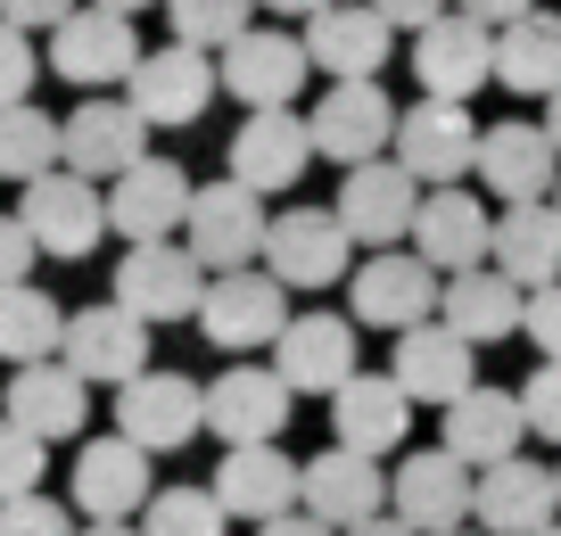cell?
I'll return each mask as SVG.
<instances>
[{
	"mask_svg": "<svg viewBox=\"0 0 561 536\" xmlns=\"http://www.w3.org/2000/svg\"><path fill=\"white\" fill-rule=\"evenodd\" d=\"M0 536H75V512L25 487V495H0Z\"/></svg>",
	"mask_w": 561,
	"mask_h": 536,
	"instance_id": "42",
	"label": "cell"
},
{
	"mask_svg": "<svg viewBox=\"0 0 561 536\" xmlns=\"http://www.w3.org/2000/svg\"><path fill=\"white\" fill-rule=\"evenodd\" d=\"M314 9H322V0H256V18H298V25L314 18Z\"/></svg>",
	"mask_w": 561,
	"mask_h": 536,
	"instance_id": "51",
	"label": "cell"
},
{
	"mask_svg": "<svg viewBox=\"0 0 561 536\" xmlns=\"http://www.w3.org/2000/svg\"><path fill=\"white\" fill-rule=\"evenodd\" d=\"M404 430H413V397H404L388 372H347V380L331 388V437L355 454H397Z\"/></svg>",
	"mask_w": 561,
	"mask_h": 536,
	"instance_id": "27",
	"label": "cell"
},
{
	"mask_svg": "<svg viewBox=\"0 0 561 536\" xmlns=\"http://www.w3.org/2000/svg\"><path fill=\"white\" fill-rule=\"evenodd\" d=\"M488 83L520 91V100H545V91L561 83V18H553V9H520V18L495 25Z\"/></svg>",
	"mask_w": 561,
	"mask_h": 536,
	"instance_id": "35",
	"label": "cell"
},
{
	"mask_svg": "<svg viewBox=\"0 0 561 536\" xmlns=\"http://www.w3.org/2000/svg\"><path fill=\"white\" fill-rule=\"evenodd\" d=\"M0 413L18 421V430H34L42 446H58V437H83V380H75L58 355H34V364H9V397H0Z\"/></svg>",
	"mask_w": 561,
	"mask_h": 536,
	"instance_id": "28",
	"label": "cell"
},
{
	"mask_svg": "<svg viewBox=\"0 0 561 536\" xmlns=\"http://www.w3.org/2000/svg\"><path fill=\"white\" fill-rule=\"evenodd\" d=\"M306 67L314 75H380L388 67V42H397V25L371 9V0H322L314 18H306Z\"/></svg>",
	"mask_w": 561,
	"mask_h": 536,
	"instance_id": "22",
	"label": "cell"
},
{
	"mask_svg": "<svg viewBox=\"0 0 561 536\" xmlns=\"http://www.w3.org/2000/svg\"><path fill=\"white\" fill-rule=\"evenodd\" d=\"M545 133H553V149H561V83L545 91Z\"/></svg>",
	"mask_w": 561,
	"mask_h": 536,
	"instance_id": "52",
	"label": "cell"
},
{
	"mask_svg": "<svg viewBox=\"0 0 561 536\" xmlns=\"http://www.w3.org/2000/svg\"><path fill=\"white\" fill-rule=\"evenodd\" d=\"M116 430L149 454H174L207 430V388L191 372H149L140 364L133 380H116Z\"/></svg>",
	"mask_w": 561,
	"mask_h": 536,
	"instance_id": "5",
	"label": "cell"
},
{
	"mask_svg": "<svg viewBox=\"0 0 561 536\" xmlns=\"http://www.w3.org/2000/svg\"><path fill=\"white\" fill-rule=\"evenodd\" d=\"M479 182H488L495 198H545L553 191V173H561V149H553V133L545 124H488L479 133Z\"/></svg>",
	"mask_w": 561,
	"mask_h": 536,
	"instance_id": "34",
	"label": "cell"
},
{
	"mask_svg": "<svg viewBox=\"0 0 561 536\" xmlns=\"http://www.w3.org/2000/svg\"><path fill=\"white\" fill-rule=\"evenodd\" d=\"M198 339L224 346V355H248V346H273V330L289 322V289H280L264 264H231L198 289Z\"/></svg>",
	"mask_w": 561,
	"mask_h": 536,
	"instance_id": "1",
	"label": "cell"
},
{
	"mask_svg": "<svg viewBox=\"0 0 561 536\" xmlns=\"http://www.w3.org/2000/svg\"><path fill=\"white\" fill-rule=\"evenodd\" d=\"M34 75H42V58H34V34L0 18V100H34Z\"/></svg>",
	"mask_w": 561,
	"mask_h": 536,
	"instance_id": "44",
	"label": "cell"
},
{
	"mask_svg": "<svg viewBox=\"0 0 561 536\" xmlns=\"http://www.w3.org/2000/svg\"><path fill=\"white\" fill-rule=\"evenodd\" d=\"M42 470H50V446L0 413V495H25V487H42Z\"/></svg>",
	"mask_w": 561,
	"mask_h": 536,
	"instance_id": "40",
	"label": "cell"
},
{
	"mask_svg": "<svg viewBox=\"0 0 561 536\" xmlns=\"http://www.w3.org/2000/svg\"><path fill=\"white\" fill-rule=\"evenodd\" d=\"M438 536H488V528H471V520H462V528H438Z\"/></svg>",
	"mask_w": 561,
	"mask_h": 536,
	"instance_id": "55",
	"label": "cell"
},
{
	"mask_svg": "<svg viewBox=\"0 0 561 536\" xmlns=\"http://www.w3.org/2000/svg\"><path fill=\"white\" fill-rule=\"evenodd\" d=\"M520 339L537 346L545 364H561V281H537L520 297Z\"/></svg>",
	"mask_w": 561,
	"mask_h": 536,
	"instance_id": "43",
	"label": "cell"
},
{
	"mask_svg": "<svg viewBox=\"0 0 561 536\" xmlns=\"http://www.w3.org/2000/svg\"><path fill=\"white\" fill-rule=\"evenodd\" d=\"M520 297L528 289L512 273H495V264H462V273L438 281V322L462 330L471 346H504V339H520Z\"/></svg>",
	"mask_w": 561,
	"mask_h": 536,
	"instance_id": "29",
	"label": "cell"
},
{
	"mask_svg": "<svg viewBox=\"0 0 561 536\" xmlns=\"http://www.w3.org/2000/svg\"><path fill=\"white\" fill-rule=\"evenodd\" d=\"M18 215H25V231H34V248L42 256H91L100 248V231H107V198H100V182L91 173H75V166H50V173H34V182H18Z\"/></svg>",
	"mask_w": 561,
	"mask_h": 536,
	"instance_id": "3",
	"label": "cell"
},
{
	"mask_svg": "<svg viewBox=\"0 0 561 536\" xmlns=\"http://www.w3.org/2000/svg\"><path fill=\"white\" fill-rule=\"evenodd\" d=\"M520 421H528V437H545V446H561V364H545L537 355V372H528L520 388Z\"/></svg>",
	"mask_w": 561,
	"mask_h": 536,
	"instance_id": "41",
	"label": "cell"
},
{
	"mask_svg": "<svg viewBox=\"0 0 561 536\" xmlns=\"http://www.w3.org/2000/svg\"><path fill=\"white\" fill-rule=\"evenodd\" d=\"M561 512V487H553V463H528V454H504V463H479L471 479V520L488 536H528Z\"/></svg>",
	"mask_w": 561,
	"mask_h": 536,
	"instance_id": "21",
	"label": "cell"
},
{
	"mask_svg": "<svg viewBox=\"0 0 561 536\" xmlns=\"http://www.w3.org/2000/svg\"><path fill=\"white\" fill-rule=\"evenodd\" d=\"M528 536H561V520H545V528H528Z\"/></svg>",
	"mask_w": 561,
	"mask_h": 536,
	"instance_id": "56",
	"label": "cell"
},
{
	"mask_svg": "<svg viewBox=\"0 0 561 536\" xmlns=\"http://www.w3.org/2000/svg\"><path fill=\"white\" fill-rule=\"evenodd\" d=\"M438 264H421V256H404V248H380L371 264H355V281H347V313L364 330H404V322H430L438 313Z\"/></svg>",
	"mask_w": 561,
	"mask_h": 536,
	"instance_id": "17",
	"label": "cell"
},
{
	"mask_svg": "<svg viewBox=\"0 0 561 536\" xmlns=\"http://www.w3.org/2000/svg\"><path fill=\"white\" fill-rule=\"evenodd\" d=\"M446 9H462V18H479V25H504V18H520V9H537V0H446Z\"/></svg>",
	"mask_w": 561,
	"mask_h": 536,
	"instance_id": "49",
	"label": "cell"
},
{
	"mask_svg": "<svg viewBox=\"0 0 561 536\" xmlns=\"http://www.w3.org/2000/svg\"><path fill=\"white\" fill-rule=\"evenodd\" d=\"M133 157H149V116H140L124 91H83V107L58 116V166L107 182V173H124Z\"/></svg>",
	"mask_w": 561,
	"mask_h": 536,
	"instance_id": "10",
	"label": "cell"
},
{
	"mask_svg": "<svg viewBox=\"0 0 561 536\" xmlns=\"http://www.w3.org/2000/svg\"><path fill=\"white\" fill-rule=\"evenodd\" d=\"M215 503H224L231 520H273L298 503V463L280 454V437H256V446H224V463H215Z\"/></svg>",
	"mask_w": 561,
	"mask_h": 536,
	"instance_id": "31",
	"label": "cell"
},
{
	"mask_svg": "<svg viewBox=\"0 0 561 536\" xmlns=\"http://www.w3.org/2000/svg\"><path fill=\"white\" fill-rule=\"evenodd\" d=\"M553 487H561V463H553Z\"/></svg>",
	"mask_w": 561,
	"mask_h": 536,
	"instance_id": "58",
	"label": "cell"
},
{
	"mask_svg": "<svg viewBox=\"0 0 561 536\" xmlns=\"http://www.w3.org/2000/svg\"><path fill=\"white\" fill-rule=\"evenodd\" d=\"M545 198H553V207H561V173H553V191H545Z\"/></svg>",
	"mask_w": 561,
	"mask_h": 536,
	"instance_id": "57",
	"label": "cell"
},
{
	"mask_svg": "<svg viewBox=\"0 0 561 536\" xmlns=\"http://www.w3.org/2000/svg\"><path fill=\"white\" fill-rule=\"evenodd\" d=\"M488 264L512 273L520 289L561 281V207L553 198H504V215H495V231H488Z\"/></svg>",
	"mask_w": 561,
	"mask_h": 536,
	"instance_id": "33",
	"label": "cell"
},
{
	"mask_svg": "<svg viewBox=\"0 0 561 536\" xmlns=\"http://www.w3.org/2000/svg\"><path fill=\"white\" fill-rule=\"evenodd\" d=\"M306 42L280 34V25H240V34L215 50V83L231 91L240 107H289L306 91Z\"/></svg>",
	"mask_w": 561,
	"mask_h": 536,
	"instance_id": "6",
	"label": "cell"
},
{
	"mask_svg": "<svg viewBox=\"0 0 561 536\" xmlns=\"http://www.w3.org/2000/svg\"><path fill=\"white\" fill-rule=\"evenodd\" d=\"M298 512H314L322 528H347V520L388 512V470H380V454L331 446V454H314V463H298Z\"/></svg>",
	"mask_w": 561,
	"mask_h": 536,
	"instance_id": "24",
	"label": "cell"
},
{
	"mask_svg": "<svg viewBox=\"0 0 561 536\" xmlns=\"http://www.w3.org/2000/svg\"><path fill=\"white\" fill-rule=\"evenodd\" d=\"M488 50H495V25L462 18V9H438L430 25H413V83L430 100H471L488 83Z\"/></svg>",
	"mask_w": 561,
	"mask_h": 536,
	"instance_id": "18",
	"label": "cell"
},
{
	"mask_svg": "<svg viewBox=\"0 0 561 536\" xmlns=\"http://www.w3.org/2000/svg\"><path fill=\"white\" fill-rule=\"evenodd\" d=\"M165 25H174V42L224 50L240 25H256V0H165Z\"/></svg>",
	"mask_w": 561,
	"mask_h": 536,
	"instance_id": "39",
	"label": "cell"
},
{
	"mask_svg": "<svg viewBox=\"0 0 561 536\" xmlns=\"http://www.w3.org/2000/svg\"><path fill=\"white\" fill-rule=\"evenodd\" d=\"M198 289H207V264H198L182 240H133L124 264H116V306H133L149 330L158 322H191Z\"/></svg>",
	"mask_w": 561,
	"mask_h": 536,
	"instance_id": "9",
	"label": "cell"
},
{
	"mask_svg": "<svg viewBox=\"0 0 561 536\" xmlns=\"http://www.w3.org/2000/svg\"><path fill=\"white\" fill-rule=\"evenodd\" d=\"M100 9H124V18H140V9H149V0H100Z\"/></svg>",
	"mask_w": 561,
	"mask_h": 536,
	"instance_id": "54",
	"label": "cell"
},
{
	"mask_svg": "<svg viewBox=\"0 0 561 536\" xmlns=\"http://www.w3.org/2000/svg\"><path fill=\"white\" fill-rule=\"evenodd\" d=\"M58 166V116L34 100H0V182H34Z\"/></svg>",
	"mask_w": 561,
	"mask_h": 536,
	"instance_id": "37",
	"label": "cell"
},
{
	"mask_svg": "<svg viewBox=\"0 0 561 536\" xmlns=\"http://www.w3.org/2000/svg\"><path fill=\"white\" fill-rule=\"evenodd\" d=\"M347 182H339V224H347V240L364 248H397L404 231H413V207H421V182L397 166V157H364V166H339Z\"/></svg>",
	"mask_w": 561,
	"mask_h": 536,
	"instance_id": "16",
	"label": "cell"
},
{
	"mask_svg": "<svg viewBox=\"0 0 561 536\" xmlns=\"http://www.w3.org/2000/svg\"><path fill=\"white\" fill-rule=\"evenodd\" d=\"M67 9H75V0H0V18H9V25H25V34H50V25L67 18Z\"/></svg>",
	"mask_w": 561,
	"mask_h": 536,
	"instance_id": "46",
	"label": "cell"
},
{
	"mask_svg": "<svg viewBox=\"0 0 561 536\" xmlns=\"http://www.w3.org/2000/svg\"><path fill=\"white\" fill-rule=\"evenodd\" d=\"M471 372H479V346L462 339V330H446L438 313H430V322H404V330H397V364H388V380H397L413 404H446V397H462V388H471Z\"/></svg>",
	"mask_w": 561,
	"mask_h": 536,
	"instance_id": "26",
	"label": "cell"
},
{
	"mask_svg": "<svg viewBox=\"0 0 561 536\" xmlns=\"http://www.w3.org/2000/svg\"><path fill=\"white\" fill-rule=\"evenodd\" d=\"M273 372L289 397H331L355 372V313H289L273 330Z\"/></svg>",
	"mask_w": 561,
	"mask_h": 536,
	"instance_id": "19",
	"label": "cell"
},
{
	"mask_svg": "<svg viewBox=\"0 0 561 536\" xmlns=\"http://www.w3.org/2000/svg\"><path fill=\"white\" fill-rule=\"evenodd\" d=\"M140 536H224V503H215V487H149V503H140Z\"/></svg>",
	"mask_w": 561,
	"mask_h": 536,
	"instance_id": "38",
	"label": "cell"
},
{
	"mask_svg": "<svg viewBox=\"0 0 561 536\" xmlns=\"http://www.w3.org/2000/svg\"><path fill=\"white\" fill-rule=\"evenodd\" d=\"M339 536H421L413 520H397V512H371V520H347Z\"/></svg>",
	"mask_w": 561,
	"mask_h": 536,
	"instance_id": "50",
	"label": "cell"
},
{
	"mask_svg": "<svg viewBox=\"0 0 561 536\" xmlns=\"http://www.w3.org/2000/svg\"><path fill=\"white\" fill-rule=\"evenodd\" d=\"M446 413V437L438 446L455 454V463H504V454H520V437H528V421H520V397H512V388H462V397H446L438 404Z\"/></svg>",
	"mask_w": 561,
	"mask_h": 536,
	"instance_id": "32",
	"label": "cell"
},
{
	"mask_svg": "<svg viewBox=\"0 0 561 536\" xmlns=\"http://www.w3.org/2000/svg\"><path fill=\"white\" fill-rule=\"evenodd\" d=\"M67 495L83 520H133L149 503V446L133 437H83V454L67 463Z\"/></svg>",
	"mask_w": 561,
	"mask_h": 536,
	"instance_id": "20",
	"label": "cell"
},
{
	"mask_svg": "<svg viewBox=\"0 0 561 536\" xmlns=\"http://www.w3.org/2000/svg\"><path fill=\"white\" fill-rule=\"evenodd\" d=\"M75 536H140L133 520H91V528H75Z\"/></svg>",
	"mask_w": 561,
	"mask_h": 536,
	"instance_id": "53",
	"label": "cell"
},
{
	"mask_svg": "<svg viewBox=\"0 0 561 536\" xmlns=\"http://www.w3.org/2000/svg\"><path fill=\"white\" fill-rule=\"evenodd\" d=\"M100 198H107V231H116L124 248L133 240H174L182 207H191V173H182L174 157H133L124 173L100 182Z\"/></svg>",
	"mask_w": 561,
	"mask_h": 536,
	"instance_id": "12",
	"label": "cell"
},
{
	"mask_svg": "<svg viewBox=\"0 0 561 536\" xmlns=\"http://www.w3.org/2000/svg\"><path fill=\"white\" fill-rule=\"evenodd\" d=\"M182 248H191L207 273H231V264H256V248H264V198L248 191V182H207L198 191L191 182V207H182V231H174Z\"/></svg>",
	"mask_w": 561,
	"mask_h": 536,
	"instance_id": "4",
	"label": "cell"
},
{
	"mask_svg": "<svg viewBox=\"0 0 561 536\" xmlns=\"http://www.w3.org/2000/svg\"><path fill=\"white\" fill-rule=\"evenodd\" d=\"M58 330H67V306L34 281H0V364H34V355H58Z\"/></svg>",
	"mask_w": 561,
	"mask_h": 536,
	"instance_id": "36",
	"label": "cell"
},
{
	"mask_svg": "<svg viewBox=\"0 0 561 536\" xmlns=\"http://www.w3.org/2000/svg\"><path fill=\"white\" fill-rule=\"evenodd\" d=\"M34 231H25V215H0V281H25L34 273Z\"/></svg>",
	"mask_w": 561,
	"mask_h": 536,
	"instance_id": "45",
	"label": "cell"
},
{
	"mask_svg": "<svg viewBox=\"0 0 561 536\" xmlns=\"http://www.w3.org/2000/svg\"><path fill=\"white\" fill-rule=\"evenodd\" d=\"M140 58V34L124 9H100V0H83V9H67V18L50 25V50H42V75H67L75 91H107L124 83Z\"/></svg>",
	"mask_w": 561,
	"mask_h": 536,
	"instance_id": "2",
	"label": "cell"
},
{
	"mask_svg": "<svg viewBox=\"0 0 561 536\" xmlns=\"http://www.w3.org/2000/svg\"><path fill=\"white\" fill-rule=\"evenodd\" d=\"M306 133H314V157H331V166H364V157H388L397 100L380 91V75H339V83L314 100Z\"/></svg>",
	"mask_w": 561,
	"mask_h": 536,
	"instance_id": "7",
	"label": "cell"
},
{
	"mask_svg": "<svg viewBox=\"0 0 561 536\" xmlns=\"http://www.w3.org/2000/svg\"><path fill=\"white\" fill-rule=\"evenodd\" d=\"M371 9H380L388 25H397V34H413V25H430L446 9V0H371Z\"/></svg>",
	"mask_w": 561,
	"mask_h": 536,
	"instance_id": "47",
	"label": "cell"
},
{
	"mask_svg": "<svg viewBox=\"0 0 561 536\" xmlns=\"http://www.w3.org/2000/svg\"><path fill=\"white\" fill-rule=\"evenodd\" d=\"M207 430L224 446H256V437L289 430V380L273 364H231L224 380L207 388Z\"/></svg>",
	"mask_w": 561,
	"mask_h": 536,
	"instance_id": "30",
	"label": "cell"
},
{
	"mask_svg": "<svg viewBox=\"0 0 561 536\" xmlns=\"http://www.w3.org/2000/svg\"><path fill=\"white\" fill-rule=\"evenodd\" d=\"M388 157H397L413 182H462L471 157H479V124L462 116V100H430V91H421L413 107H397Z\"/></svg>",
	"mask_w": 561,
	"mask_h": 536,
	"instance_id": "13",
	"label": "cell"
},
{
	"mask_svg": "<svg viewBox=\"0 0 561 536\" xmlns=\"http://www.w3.org/2000/svg\"><path fill=\"white\" fill-rule=\"evenodd\" d=\"M124 100L149 124H198L215 100V50L198 42H165V50H140L133 75H124Z\"/></svg>",
	"mask_w": 561,
	"mask_h": 536,
	"instance_id": "14",
	"label": "cell"
},
{
	"mask_svg": "<svg viewBox=\"0 0 561 536\" xmlns=\"http://www.w3.org/2000/svg\"><path fill=\"white\" fill-rule=\"evenodd\" d=\"M488 198L462 191V182H430V198L413 207V256L438 264V273H462V264H488Z\"/></svg>",
	"mask_w": 561,
	"mask_h": 536,
	"instance_id": "25",
	"label": "cell"
},
{
	"mask_svg": "<svg viewBox=\"0 0 561 536\" xmlns=\"http://www.w3.org/2000/svg\"><path fill=\"white\" fill-rule=\"evenodd\" d=\"M471 479H479L471 463H455L446 446H421L413 463H397V470H388V512H397V520H413L421 536L462 528V520H471Z\"/></svg>",
	"mask_w": 561,
	"mask_h": 536,
	"instance_id": "23",
	"label": "cell"
},
{
	"mask_svg": "<svg viewBox=\"0 0 561 536\" xmlns=\"http://www.w3.org/2000/svg\"><path fill=\"white\" fill-rule=\"evenodd\" d=\"M256 536H339V528H322L314 512H298V503H289V512H273V520H256Z\"/></svg>",
	"mask_w": 561,
	"mask_h": 536,
	"instance_id": "48",
	"label": "cell"
},
{
	"mask_svg": "<svg viewBox=\"0 0 561 536\" xmlns=\"http://www.w3.org/2000/svg\"><path fill=\"white\" fill-rule=\"evenodd\" d=\"M58 364L83 388H116V380H133V372L149 364V322H140L133 306H116V297H107V306H83L58 330Z\"/></svg>",
	"mask_w": 561,
	"mask_h": 536,
	"instance_id": "11",
	"label": "cell"
},
{
	"mask_svg": "<svg viewBox=\"0 0 561 536\" xmlns=\"http://www.w3.org/2000/svg\"><path fill=\"white\" fill-rule=\"evenodd\" d=\"M347 224H339L331 207H280L264 215V273L280 281V289H331L339 273H347Z\"/></svg>",
	"mask_w": 561,
	"mask_h": 536,
	"instance_id": "8",
	"label": "cell"
},
{
	"mask_svg": "<svg viewBox=\"0 0 561 536\" xmlns=\"http://www.w3.org/2000/svg\"><path fill=\"white\" fill-rule=\"evenodd\" d=\"M314 166V133L298 107H248V124L231 133V182H248L256 198L298 191V173Z\"/></svg>",
	"mask_w": 561,
	"mask_h": 536,
	"instance_id": "15",
	"label": "cell"
}]
</instances>
